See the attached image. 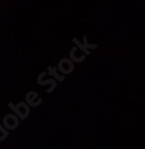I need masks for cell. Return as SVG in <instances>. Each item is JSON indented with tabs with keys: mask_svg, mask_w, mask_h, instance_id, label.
I'll use <instances>...</instances> for the list:
<instances>
[]
</instances>
